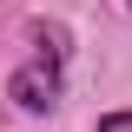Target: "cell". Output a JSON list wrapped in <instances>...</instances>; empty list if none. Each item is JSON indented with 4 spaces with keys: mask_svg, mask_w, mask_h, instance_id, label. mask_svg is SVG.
Here are the masks:
<instances>
[{
    "mask_svg": "<svg viewBox=\"0 0 132 132\" xmlns=\"http://www.w3.org/2000/svg\"><path fill=\"white\" fill-rule=\"evenodd\" d=\"M33 40H40V60L13 73V99L27 106V112H46L53 99H60V53L66 46H60V33H46V27L33 33Z\"/></svg>",
    "mask_w": 132,
    "mask_h": 132,
    "instance_id": "cell-1",
    "label": "cell"
},
{
    "mask_svg": "<svg viewBox=\"0 0 132 132\" xmlns=\"http://www.w3.org/2000/svg\"><path fill=\"white\" fill-rule=\"evenodd\" d=\"M99 132H132V112H112V119H99Z\"/></svg>",
    "mask_w": 132,
    "mask_h": 132,
    "instance_id": "cell-2",
    "label": "cell"
}]
</instances>
